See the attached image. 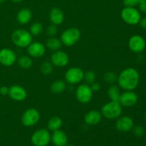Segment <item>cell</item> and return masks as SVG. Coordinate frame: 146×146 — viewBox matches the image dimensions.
Returning a JSON list of instances; mask_svg holds the SVG:
<instances>
[{
    "label": "cell",
    "mask_w": 146,
    "mask_h": 146,
    "mask_svg": "<svg viewBox=\"0 0 146 146\" xmlns=\"http://www.w3.org/2000/svg\"><path fill=\"white\" fill-rule=\"evenodd\" d=\"M140 75L135 68L128 67L123 70L118 76V86L125 91H133L138 87Z\"/></svg>",
    "instance_id": "cell-1"
},
{
    "label": "cell",
    "mask_w": 146,
    "mask_h": 146,
    "mask_svg": "<svg viewBox=\"0 0 146 146\" xmlns=\"http://www.w3.org/2000/svg\"><path fill=\"white\" fill-rule=\"evenodd\" d=\"M123 106L119 101H111L106 103L101 108V113L103 117L108 120H115L122 114Z\"/></svg>",
    "instance_id": "cell-2"
},
{
    "label": "cell",
    "mask_w": 146,
    "mask_h": 146,
    "mask_svg": "<svg viewBox=\"0 0 146 146\" xmlns=\"http://www.w3.org/2000/svg\"><path fill=\"white\" fill-rule=\"evenodd\" d=\"M11 41L15 46L19 48H27L33 41V36L27 30L19 29L11 34Z\"/></svg>",
    "instance_id": "cell-3"
},
{
    "label": "cell",
    "mask_w": 146,
    "mask_h": 146,
    "mask_svg": "<svg viewBox=\"0 0 146 146\" xmlns=\"http://www.w3.org/2000/svg\"><path fill=\"white\" fill-rule=\"evenodd\" d=\"M81 38V31L76 27H71L64 30L61 34V40L63 45L71 47L75 45Z\"/></svg>",
    "instance_id": "cell-4"
},
{
    "label": "cell",
    "mask_w": 146,
    "mask_h": 146,
    "mask_svg": "<svg viewBox=\"0 0 146 146\" xmlns=\"http://www.w3.org/2000/svg\"><path fill=\"white\" fill-rule=\"evenodd\" d=\"M123 21L129 25H136L139 24L141 19V12L135 7H125L121 12Z\"/></svg>",
    "instance_id": "cell-5"
},
{
    "label": "cell",
    "mask_w": 146,
    "mask_h": 146,
    "mask_svg": "<svg viewBox=\"0 0 146 146\" xmlns=\"http://www.w3.org/2000/svg\"><path fill=\"white\" fill-rule=\"evenodd\" d=\"M31 141L34 146L48 145L51 141V134L49 131L45 128L37 130L31 135Z\"/></svg>",
    "instance_id": "cell-6"
},
{
    "label": "cell",
    "mask_w": 146,
    "mask_h": 146,
    "mask_svg": "<svg viewBox=\"0 0 146 146\" xmlns=\"http://www.w3.org/2000/svg\"><path fill=\"white\" fill-rule=\"evenodd\" d=\"M40 117V113L38 110L34 108H29L23 113L21 121L24 126L31 127L38 123Z\"/></svg>",
    "instance_id": "cell-7"
},
{
    "label": "cell",
    "mask_w": 146,
    "mask_h": 146,
    "mask_svg": "<svg viewBox=\"0 0 146 146\" xmlns=\"http://www.w3.org/2000/svg\"><path fill=\"white\" fill-rule=\"evenodd\" d=\"M93 94L94 92L90 85L86 84H80L76 90V98L81 104H86L92 99Z\"/></svg>",
    "instance_id": "cell-8"
},
{
    "label": "cell",
    "mask_w": 146,
    "mask_h": 146,
    "mask_svg": "<svg viewBox=\"0 0 146 146\" xmlns=\"http://www.w3.org/2000/svg\"><path fill=\"white\" fill-rule=\"evenodd\" d=\"M65 80L69 84H78L84 81V71L79 67H71L65 73Z\"/></svg>",
    "instance_id": "cell-9"
},
{
    "label": "cell",
    "mask_w": 146,
    "mask_h": 146,
    "mask_svg": "<svg viewBox=\"0 0 146 146\" xmlns=\"http://www.w3.org/2000/svg\"><path fill=\"white\" fill-rule=\"evenodd\" d=\"M146 46L145 38L140 35H133L129 38L128 47L132 52L141 53L144 51Z\"/></svg>",
    "instance_id": "cell-10"
},
{
    "label": "cell",
    "mask_w": 146,
    "mask_h": 146,
    "mask_svg": "<svg viewBox=\"0 0 146 146\" xmlns=\"http://www.w3.org/2000/svg\"><path fill=\"white\" fill-rule=\"evenodd\" d=\"M51 62L54 66L58 67H65L68 65L69 62V57L68 55L65 51L58 50V51H54L51 56Z\"/></svg>",
    "instance_id": "cell-11"
},
{
    "label": "cell",
    "mask_w": 146,
    "mask_h": 146,
    "mask_svg": "<svg viewBox=\"0 0 146 146\" xmlns=\"http://www.w3.org/2000/svg\"><path fill=\"white\" fill-rule=\"evenodd\" d=\"M138 95L133 91H125L121 94L119 103L123 107L129 108L135 106L138 102Z\"/></svg>",
    "instance_id": "cell-12"
},
{
    "label": "cell",
    "mask_w": 146,
    "mask_h": 146,
    "mask_svg": "<svg viewBox=\"0 0 146 146\" xmlns=\"http://www.w3.org/2000/svg\"><path fill=\"white\" fill-rule=\"evenodd\" d=\"M17 61V55L13 50L4 48L0 50V64L5 66H11Z\"/></svg>",
    "instance_id": "cell-13"
},
{
    "label": "cell",
    "mask_w": 146,
    "mask_h": 146,
    "mask_svg": "<svg viewBox=\"0 0 146 146\" xmlns=\"http://www.w3.org/2000/svg\"><path fill=\"white\" fill-rule=\"evenodd\" d=\"M27 52L31 58H41L45 54L46 46L39 41H32L27 47Z\"/></svg>",
    "instance_id": "cell-14"
},
{
    "label": "cell",
    "mask_w": 146,
    "mask_h": 146,
    "mask_svg": "<svg viewBox=\"0 0 146 146\" xmlns=\"http://www.w3.org/2000/svg\"><path fill=\"white\" fill-rule=\"evenodd\" d=\"M8 96L15 101H23L27 98V92L24 87L19 85H13L9 88Z\"/></svg>",
    "instance_id": "cell-15"
},
{
    "label": "cell",
    "mask_w": 146,
    "mask_h": 146,
    "mask_svg": "<svg viewBox=\"0 0 146 146\" xmlns=\"http://www.w3.org/2000/svg\"><path fill=\"white\" fill-rule=\"evenodd\" d=\"M134 126V122L132 118L128 115L120 116L117 118L115 122V128L118 131L122 133H126L133 129Z\"/></svg>",
    "instance_id": "cell-16"
},
{
    "label": "cell",
    "mask_w": 146,
    "mask_h": 146,
    "mask_svg": "<svg viewBox=\"0 0 146 146\" xmlns=\"http://www.w3.org/2000/svg\"><path fill=\"white\" fill-rule=\"evenodd\" d=\"M103 115L101 111L97 110H91L87 112L84 116V122L88 125L94 126L98 125L101 121Z\"/></svg>",
    "instance_id": "cell-17"
},
{
    "label": "cell",
    "mask_w": 146,
    "mask_h": 146,
    "mask_svg": "<svg viewBox=\"0 0 146 146\" xmlns=\"http://www.w3.org/2000/svg\"><path fill=\"white\" fill-rule=\"evenodd\" d=\"M51 141L55 146H66L68 143V137L64 131L59 129L53 132Z\"/></svg>",
    "instance_id": "cell-18"
},
{
    "label": "cell",
    "mask_w": 146,
    "mask_h": 146,
    "mask_svg": "<svg viewBox=\"0 0 146 146\" xmlns=\"http://www.w3.org/2000/svg\"><path fill=\"white\" fill-rule=\"evenodd\" d=\"M49 20L54 25H60L64 20V14L62 10L57 7H54L49 12Z\"/></svg>",
    "instance_id": "cell-19"
},
{
    "label": "cell",
    "mask_w": 146,
    "mask_h": 146,
    "mask_svg": "<svg viewBox=\"0 0 146 146\" xmlns=\"http://www.w3.org/2000/svg\"><path fill=\"white\" fill-rule=\"evenodd\" d=\"M31 17H32V13L31 10L28 8H23L19 11L17 15V21L20 24H27L31 21Z\"/></svg>",
    "instance_id": "cell-20"
},
{
    "label": "cell",
    "mask_w": 146,
    "mask_h": 146,
    "mask_svg": "<svg viewBox=\"0 0 146 146\" xmlns=\"http://www.w3.org/2000/svg\"><path fill=\"white\" fill-rule=\"evenodd\" d=\"M62 119L58 115H54L48 120V123H47V128L49 131L54 132L57 130H59L62 126Z\"/></svg>",
    "instance_id": "cell-21"
},
{
    "label": "cell",
    "mask_w": 146,
    "mask_h": 146,
    "mask_svg": "<svg viewBox=\"0 0 146 146\" xmlns=\"http://www.w3.org/2000/svg\"><path fill=\"white\" fill-rule=\"evenodd\" d=\"M62 43H61V40L59 38H56V37H49L48 40L46 42V47L48 49L51 50L52 51H58V50L61 49V46H62Z\"/></svg>",
    "instance_id": "cell-22"
},
{
    "label": "cell",
    "mask_w": 146,
    "mask_h": 146,
    "mask_svg": "<svg viewBox=\"0 0 146 146\" xmlns=\"http://www.w3.org/2000/svg\"><path fill=\"white\" fill-rule=\"evenodd\" d=\"M51 91L54 94H59L66 88V83L63 80H56L51 84Z\"/></svg>",
    "instance_id": "cell-23"
},
{
    "label": "cell",
    "mask_w": 146,
    "mask_h": 146,
    "mask_svg": "<svg viewBox=\"0 0 146 146\" xmlns=\"http://www.w3.org/2000/svg\"><path fill=\"white\" fill-rule=\"evenodd\" d=\"M121 94L120 88L118 86L115 85V84H112L110 86L108 89V95L111 101H119Z\"/></svg>",
    "instance_id": "cell-24"
},
{
    "label": "cell",
    "mask_w": 146,
    "mask_h": 146,
    "mask_svg": "<svg viewBox=\"0 0 146 146\" xmlns=\"http://www.w3.org/2000/svg\"><path fill=\"white\" fill-rule=\"evenodd\" d=\"M19 67L24 69H29L31 68L33 65V61L31 57L27 55H22L17 60Z\"/></svg>",
    "instance_id": "cell-25"
},
{
    "label": "cell",
    "mask_w": 146,
    "mask_h": 146,
    "mask_svg": "<svg viewBox=\"0 0 146 146\" xmlns=\"http://www.w3.org/2000/svg\"><path fill=\"white\" fill-rule=\"evenodd\" d=\"M44 31L43 25L39 22H34L30 27L29 32L32 36H38Z\"/></svg>",
    "instance_id": "cell-26"
},
{
    "label": "cell",
    "mask_w": 146,
    "mask_h": 146,
    "mask_svg": "<svg viewBox=\"0 0 146 146\" xmlns=\"http://www.w3.org/2000/svg\"><path fill=\"white\" fill-rule=\"evenodd\" d=\"M41 72L44 75L48 76L52 73L53 69H54V65L51 64V62L50 61H44L42 63V64L41 65Z\"/></svg>",
    "instance_id": "cell-27"
},
{
    "label": "cell",
    "mask_w": 146,
    "mask_h": 146,
    "mask_svg": "<svg viewBox=\"0 0 146 146\" xmlns=\"http://www.w3.org/2000/svg\"><path fill=\"white\" fill-rule=\"evenodd\" d=\"M104 79L106 83L112 85V84H114L115 82H117L118 76L116 75L115 73L112 72V71H108L104 74Z\"/></svg>",
    "instance_id": "cell-28"
},
{
    "label": "cell",
    "mask_w": 146,
    "mask_h": 146,
    "mask_svg": "<svg viewBox=\"0 0 146 146\" xmlns=\"http://www.w3.org/2000/svg\"><path fill=\"white\" fill-rule=\"evenodd\" d=\"M96 78V76L95 72L94 71L89 70V71H87L86 72H84V80L85 81L86 84L91 85V84L95 82Z\"/></svg>",
    "instance_id": "cell-29"
},
{
    "label": "cell",
    "mask_w": 146,
    "mask_h": 146,
    "mask_svg": "<svg viewBox=\"0 0 146 146\" xmlns=\"http://www.w3.org/2000/svg\"><path fill=\"white\" fill-rule=\"evenodd\" d=\"M46 34L49 37H54L58 33V28H57L56 25L51 24V25L48 26L46 28Z\"/></svg>",
    "instance_id": "cell-30"
},
{
    "label": "cell",
    "mask_w": 146,
    "mask_h": 146,
    "mask_svg": "<svg viewBox=\"0 0 146 146\" xmlns=\"http://www.w3.org/2000/svg\"><path fill=\"white\" fill-rule=\"evenodd\" d=\"M133 132L134 135L137 137H142L145 134V128L142 126V125H135L133 128Z\"/></svg>",
    "instance_id": "cell-31"
},
{
    "label": "cell",
    "mask_w": 146,
    "mask_h": 146,
    "mask_svg": "<svg viewBox=\"0 0 146 146\" xmlns=\"http://www.w3.org/2000/svg\"><path fill=\"white\" fill-rule=\"evenodd\" d=\"M140 0H123V3L125 7H135L138 5Z\"/></svg>",
    "instance_id": "cell-32"
},
{
    "label": "cell",
    "mask_w": 146,
    "mask_h": 146,
    "mask_svg": "<svg viewBox=\"0 0 146 146\" xmlns=\"http://www.w3.org/2000/svg\"><path fill=\"white\" fill-rule=\"evenodd\" d=\"M138 8H139L140 11L146 14V0H140Z\"/></svg>",
    "instance_id": "cell-33"
},
{
    "label": "cell",
    "mask_w": 146,
    "mask_h": 146,
    "mask_svg": "<svg viewBox=\"0 0 146 146\" xmlns=\"http://www.w3.org/2000/svg\"><path fill=\"white\" fill-rule=\"evenodd\" d=\"M90 86H91V88L93 91V92H98V91L101 89V84L98 82H96V81H95V82H94L93 84H91V85H90Z\"/></svg>",
    "instance_id": "cell-34"
},
{
    "label": "cell",
    "mask_w": 146,
    "mask_h": 146,
    "mask_svg": "<svg viewBox=\"0 0 146 146\" xmlns=\"http://www.w3.org/2000/svg\"><path fill=\"white\" fill-rule=\"evenodd\" d=\"M9 93V88L7 86H1L0 88V94L1 96H7L8 95Z\"/></svg>",
    "instance_id": "cell-35"
},
{
    "label": "cell",
    "mask_w": 146,
    "mask_h": 146,
    "mask_svg": "<svg viewBox=\"0 0 146 146\" xmlns=\"http://www.w3.org/2000/svg\"><path fill=\"white\" fill-rule=\"evenodd\" d=\"M139 24L140 26L141 27V28L143 29H146V17L141 19Z\"/></svg>",
    "instance_id": "cell-36"
},
{
    "label": "cell",
    "mask_w": 146,
    "mask_h": 146,
    "mask_svg": "<svg viewBox=\"0 0 146 146\" xmlns=\"http://www.w3.org/2000/svg\"><path fill=\"white\" fill-rule=\"evenodd\" d=\"M11 1H12L13 2H14V3H20V2H21L23 0H11Z\"/></svg>",
    "instance_id": "cell-37"
},
{
    "label": "cell",
    "mask_w": 146,
    "mask_h": 146,
    "mask_svg": "<svg viewBox=\"0 0 146 146\" xmlns=\"http://www.w3.org/2000/svg\"><path fill=\"white\" fill-rule=\"evenodd\" d=\"M5 1V0H0V3L3 2V1Z\"/></svg>",
    "instance_id": "cell-38"
},
{
    "label": "cell",
    "mask_w": 146,
    "mask_h": 146,
    "mask_svg": "<svg viewBox=\"0 0 146 146\" xmlns=\"http://www.w3.org/2000/svg\"><path fill=\"white\" fill-rule=\"evenodd\" d=\"M145 122H146V113H145Z\"/></svg>",
    "instance_id": "cell-39"
},
{
    "label": "cell",
    "mask_w": 146,
    "mask_h": 146,
    "mask_svg": "<svg viewBox=\"0 0 146 146\" xmlns=\"http://www.w3.org/2000/svg\"><path fill=\"white\" fill-rule=\"evenodd\" d=\"M66 146H74V145H66Z\"/></svg>",
    "instance_id": "cell-40"
}]
</instances>
